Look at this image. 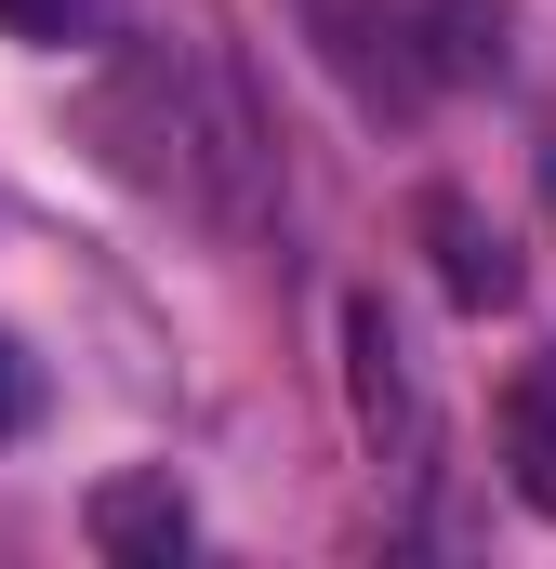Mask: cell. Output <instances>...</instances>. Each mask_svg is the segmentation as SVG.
I'll use <instances>...</instances> for the list:
<instances>
[{"instance_id":"cell-1","label":"cell","mask_w":556,"mask_h":569,"mask_svg":"<svg viewBox=\"0 0 556 569\" xmlns=\"http://www.w3.org/2000/svg\"><path fill=\"white\" fill-rule=\"evenodd\" d=\"M93 120H107V146H120V172L159 186L172 212L252 226V120H239V93H226L199 53H172V40L120 53V80H107Z\"/></svg>"},{"instance_id":"cell-2","label":"cell","mask_w":556,"mask_h":569,"mask_svg":"<svg viewBox=\"0 0 556 569\" xmlns=\"http://www.w3.org/2000/svg\"><path fill=\"white\" fill-rule=\"evenodd\" d=\"M80 530H93V557H107V569H172L186 543H199V503H186L172 463H120V477H93Z\"/></svg>"},{"instance_id":"cell-3","label":"cell","mask_w":556,"mask_h":569,"mask_svg":"<svg viewBox=\"0 0 556 569\" xmlns=\"http://www.w3.org/2000/svg\"><path fill=\"white\" fill-rule=\"evenodd\" d=\"M345 398H358V425L385 437V450H411V345H398V318H385V291H345Z\"/></svg>"},{"instance_id":"cell-4","label":"cell","mask_w":556,"mask_h":569,"mask_svg":"<svg viewBox=\"0 0 556 569\" xmlns=\"http://www.w3.org/2000/svg\"><path fill=\"white\" fill-rule=\"evenodd\" d=\"M424 252H437V291H450V305H504V291H517V252H504V226H490L477 199H450V186L424 199Z\"/></svg>"},{"instance_id":"cell-5","label":"cell","mask_w":556,"mask_h":569,"mask_svg":"<svg viewBox=\"0 0 556 569\" xmlns=\"http://www.w3.org/2000/svg\"><path fill=\"white\" fill-rule=\"evenodd\" d=\"M424 80H504V0H424Z\"/></svg>"},{"instance_id":"cell-6","label":"cell","mask_w":556,"mask_h":569,"mask_svg":"<svg viewBox=\"0 0 556 569\" xmlns=\"http://www.w3.org/2000/svg\"><path fill=\"white\" fill-rule=\"evenodd\" d=\"M504 477H517L530 517H556V371H517L504 385Z\"/></svg>"},{"instance_id":"cell-7","label":"cell","mask_w":556,"mask_h":569,"mask_svg":"<svg viewBox=\"0 0 556 569\" xmlns=\"http://www.w3.org/2000/svg\"><path fill=\"white\" fill-rule=\"evenodd\" d=\"M93 27H107V0H0V40H40V53H67Z\"/></svg>"},{"instance_id":"cell-8","label":"cell","mask_w":556,"mask_h":569,"mask_svg":"<svg viewBox=\"0 0 556 569\" xmlns=\"http://www.w3.org/2000/svg\"><path fill=\"white\" fill-rule=\"evenodd\" d=\"M27 398H40V385H27V358H13V331H0V437L27 425Z\"/></svg>"},{"instance_id":"cell-9","label":"cell","mask_w":556,"mask_h":569,"mask_svg":"<svg viewBox=\"0 0 556 569\" xmlns=\"http://www.w3.org/2000/svg\"><path fill=\"white\" fill-rule=\"evenodd\" d=\"M544 186H556V172H544Z\"/></svg>"}]
</instances>
